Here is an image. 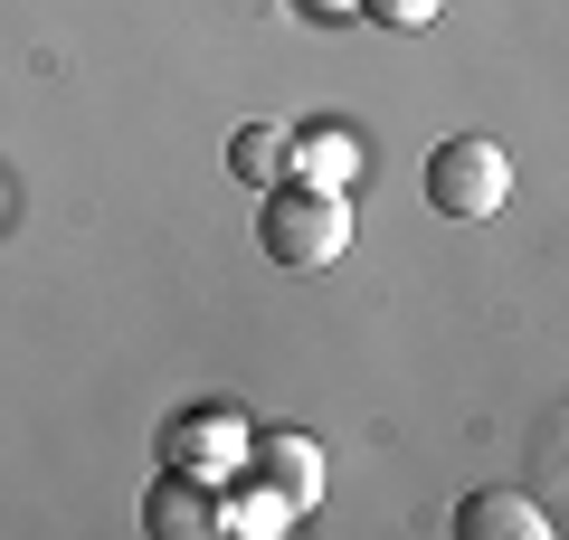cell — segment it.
Segmentation results:
<instances>
[{"label":"cell","mask_w":569,"mask_h":540,"mask_svg":"<svg viewBox=\"0 0 569 540\" xmlns=\"http://www.w3.org/2000/svg\"><path fill=\"white\" fill-rule=\"evenodd\" d=\"M257 247L284 266V276L332 266V257L351 247V190H323V180H305V171L266 180V200H257Z\"/></svg>","instance_id":"1"},{"label":"cell","mask_w":569,"mask_h":540,"mask_svg":"<svg viewBox=\"0 0 569 540\" xmlns=\"http://www.w3.org/2000/svg\"><path fill=\"white\" fill-rule=\"evenodd\" d=\"M512 200V152L493 133H447L427 152V209L437 219H493Z\"/></svg>","instance_id":"2"},{"label":"cell","mask_w":569,"mask_h":540,"mask_svg":"<svg viewBox=\"0 0 569 540\" xmlns=\"http://www.w3.org/2000/svg\"><path fill=\"white\" fill-rule=\"evenodd\" d=\"M238 474H257L266 493H284L295 512H305V502H323V446L295 437V427H266V437H247Z\"/></svg>","instance_id":"3"},{"label":"cell","mask_w":569,"mask_h":540,"mask_svg":"<svg viewBox=\"0 0 569 540\" xmlns=\"http://www.w3.org/2000/svg\"><path fill=\"white\" fill-rule=\"evenodd\" d=\"M238 456H247V427H238V408H190L181 427H162V464H171V474H200V483H219Z\"/></svg>","instance_id":"4"},{"label":"cell","mask_w":569,"mask_h":540,"mask_svg":"<svg viewBox=\"0 0 569 540\" xmlns=\"http://www.w3.org/2000/svg\"><path fill=\"white\" fill-rule=\"evenodd\" d=\"M142 531H152V540H209V531H219L209 483L200 474H162L152 493H142Z\"/></svg>","instance_id":"5"},{"label":"cell","mask_w":569,"mask_h":540,"mask_svg":"<svg viewBox=\"0 0 569 540\" xmlns=\"http://www.w3.org/2000/svg\"><path fill=\"white\" fill-rule=\"evenodd\" d=\"M456 540H550V512L531 493H466L456 502Z\"/></svg>","instance_id":"6"},{"label":"cell","mask_w":569,"mask_h":540,"mask_svg":"<svg viewBox=\"0 0 569 540\" xmlns=\"http://www.w3.org/2000/svg\"><path fill=\"white\" fill-rule=\"evenodd\" d=\"M228 171L238 180H284L295 171V133H284V123H238V133H228Z\"/></svg>","instance_id":"7"},{"label":"cell","mask_w":569,"mask_h":540,"mask_svg":"<svg viewBox=\"0 0 569 540\" xmlns=\"http://www.w3.org/2000/svg\"><path fill=\"white\" fill-rule=\"evenodd\" d=\"M295 171L323 180V190H351V171H361V142H351V133H295Z\"/></svg>","instance_id":"8"},{"label":"cell","mask_w":569,"mask_h":540,"mask_svg":"<svg viewBox=\"0 0 569 540\" xmlns=\"http://www.w3.org/2000/svg\"><path fill=\"white\" fill-rule=\"evenodd\" d=\"M284 521H295V502L266 493L257 474H247V493H228V502H219V531H247V540H276Z\"/></svg>","instance_id":"9"},{"label":"cell","mask_w":569,"mask_h":540,"mask_svg":"<svg viewBox=\"0 0 569 540\" xmlns=\"http://www.w3.org/2000/svg\"><path fill=\"white\" fill-rule=\"evenodd\" d=\"M351 10H361V20H380V29H427L447 0H351Z\"/></svg>","instance_id":"10"},{"label":"cell","mask_w":569,"mask_h":540,"mask_svg":"<svg viewBox=\"0 0 569 540\" xmlns=\"http://www.w3.org/2000/svg\"><path fill=\"white\" fill-rule=\"evenodd\" d=\"M305 10H313V20H332V10H351V0H305Z\"/></svg>","instance_id":"11"}]
</instances>
